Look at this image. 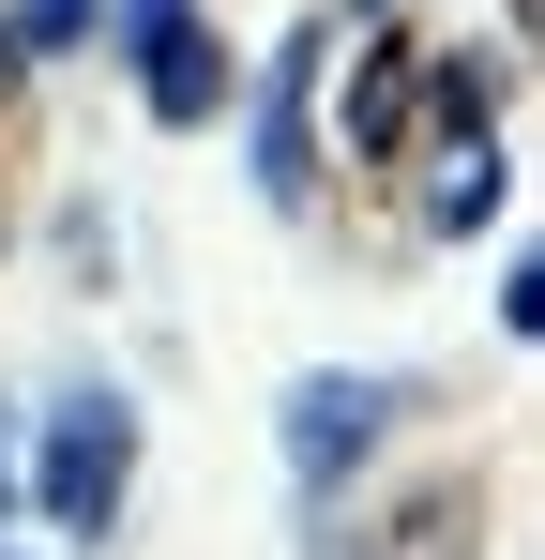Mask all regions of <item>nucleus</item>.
Segmentation results:
<instances>
[{
	"label": "nucleus",
	"instance_id": "nucleus-8",
	"mask_svg": "<svg viewBox=\"0 0 545 560\" xmlns=\"http://www.w3.org/2000/svg\"><path fill=\"white\" fill-rule=\"evenodd\" d=\"M363 15H379V0H363Z\"/></svg>",
	"mask_w": 545,
	"mask_h": 560
},
{
	"label": "nucleus",
	"instance_id": "nucleus-5",
	"mask_svg": "<svg viewBox=\"0 0 545 560\" xmlns=\"http://www.w3.org/2000/svg\"><path fill=\"white\" fill-rule=\"evenodd\" d=\"M485 546V485H440V500H409L394 530H318V560H469Z\"/></svg>",
	"mask_w": 545,
	"mask_h": 560
},
{
	"label": "nucleus",
	"instance_id": "nucleus-2",
	"mask_svg": "<svg viewBox=\"0 0 545 560\" xmlns=\"http://www.w3.org/2000/svg\"><path fill=\"white\" fill-rule=\"evenodd\" d=\"M394 424H409V378H363V364L288 378V485H303V500H334V485H349Z\"/></svg>",
	"mask_w": 545,
	"mask_h": 560
},
{
	"label": "nucleus",
	"instance_id": "nucleus-1",
	"mask_svg": "<svg viewBox=\"0 0 545 560\" xmlns=\"http://www.w3.org/2000/svg\"><path fill=\"white\" fill-rule=\"evenodd\" d=\"M31 485H46V515H61V546H106V530H121V485H137V394H121V378H61Z\"/></svg>",
	"mask_w": 545,
	"mask_h": 560
},
{
	"label": "nucleus",
	"instance_id": "nucleus-7",
	"mask_svg": "<svg viewBox=\"0 0 545 560\" xmlns=\"http://www.w3.org/2000/svg\"><path fill=\"white\" fill-rule=\"evenodd\" d=\"M425 228H440V243H469V228H500V137H485V121H454L440 183H425Z\"/></svg>",
	"mask_w": 545,
	"mask_h": 560
},
{
	"label": "nucleus",
	"instance_id": "nucleus-3",
	"mask_svg": "<svg viewBox=\"0 0 545 560\" xmlns=\"http://www.w3.org/2000/svg\"><path fill=\"white\" fill-rule=\"evenodd\" d=\"M121 46H137V106H152L167 137L228 106V31H212L197 0H121Z\"/></svg>",
	"mask_w": 545,
	"mask_h": 560
},
{
	"label": "nucleus",
	"instance_id": "nucleus-4",
	"mask_svg": "<svg viewBox=\"0 0 545 560\" xmlns=\"http://www.w3.org/2000/svg\"><path fill=\"white\" fill-rule=\"evenodd\" d=\"M258 197H318V15L272 46V77H258Z\"/></svg>",
	"mask_w": 545,
	"mask_h": 560
},
{
	"label": "nucleus",
	"instance_id": "nucleus-6",
	"mask_svg": "<svg viewBox=\"0 0 545 560\" xmlns=\"http://www.w3.org/2000/svg\"><path fill=\"white\" fill-rule=\"evenodd\" d=\"M409 106H425V46H409V31H379V46H363V77H349V152H363V167H394V152H409Z\"/></svg>",
	"mask_w": 545,
	"mask_h": 560
}]
</instances>
